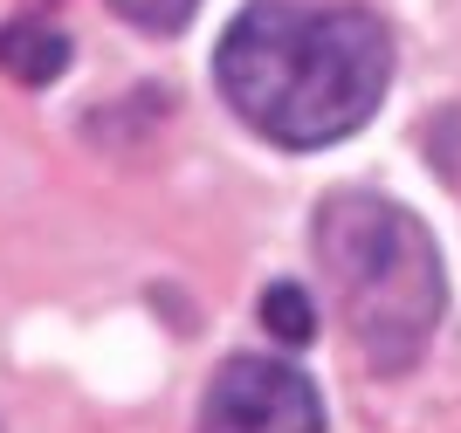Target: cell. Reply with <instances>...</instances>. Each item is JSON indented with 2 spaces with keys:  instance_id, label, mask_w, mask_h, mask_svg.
<instances>
[{
  "instance_id": "1",
  "label": "cell",
  "mask_w": 461,
  "mask_h": 433,
  "mask_svg": "<svg viewBox=\"0 0 461 433\" xmlns=\"http://www.w3.org/2000/svg\"><path fill=\"white\" fill-rule=\"evenodd\" d=\"M213 76L262 138L289 151L338 145L379 111L393 35L366 7H289L262 0L228 28Z\"/></svg>"
},
{
  "instance_id": "2",
  "label": "cell",
  "mask_w": 461,
  "mask_h": 433,
  "mask_svg": "<svg viewBox=\"0 0 461 433\" xmlns=\"http://www.w3.org/2000/svg\"><path fill=\"white\" fill-rule=\"evenodd\" d=\"M317 262L330 275L338 317L351 344L366 351L379 372L420 365L427 338L447 310L441 255L400 200L385 193H330L317 207Z\"/></svg>"
},
{
  "instance_id": "3",
  "label": "cell",
  "mask_w": 461,
  "mask_h": 433,
  "mask_svg": "<svg viewBox=\"0 0 461 433\" xmlns=\"http://www.w3.org/2000/svg\"><path fill=\"white\" fill-rule=\"evenodd\" d=\"M200 433H324V399L296 365L234 358L200 406Z\"/></svg>"
},
{
  "instance_id": "4",
  "label": "cell",
  "mask_w": 461,
  "mask_h": 433,
  "mask_svg": "<svg viewBox=\"0 0 461 433\" xmlns=\"http://www.w3.org/2000/svg\"><path fill=\"white\" fill-rule=\"evenodd\" d=\"M0 69L28 90H41L69 69V35L56 21H14V28H0Z\"/></svg>"
},
{
  "instance_id": "5",
  "label": "cell",
  "mask_w": 461,
  "mask_h": 433,
  "mask_svg": "<svg viewBox=\"0 0 461 433\" xmlns=\"http://www.w3.org/2000/svg\"><path fill=\"white\" fill-rule=\"evenodd\" d=\"M262 323H269L276 344H310L317 338V310H310V296L296 283H276L269 296H262Z\"/></svg>"
},
{
  "instance_id": "6",
  "label": "cell",
  "mask_w": 461,
  "mask_h": 433,
  "mask_svg": "<svg viewBox=\"0 0 461 433\" xmlns=\"http://www.w3.org/2000/svg\"><path fill=\"white\" fill-rule=\"evenodd\" d=\"M111 7L131 21V28H145V35H173V28H186V21H193L200 0H111Z\"/></svg>"
}]
</instances>
